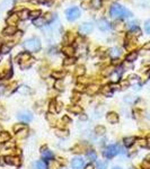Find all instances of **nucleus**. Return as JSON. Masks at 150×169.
<instances>
[{
	"label": "nucleus",
	"instance_id": "1",
	"mask_svg": "<svg viewBox=\"0 0 150 169\" xmlns=\"http://www.w3.org/2000/svg\"><path fill=\"white\" fill-rule=\"evenodd\" d=\"M110 14H111V16L113 18H123V17H131L132 16V14L126 8L122 7L119 4L112 5Z\"/></svg>",
	"mask_w": 150,
	"mask_h": 169
},
{
	"label": "nucleus",
	"instance_id": "2",
	"mask_svg": "<svg viewBox=\"0 0 150 169\" xmlns=\"http://www.w3.org/2000/svg\"><path fill=\"white\" fill-rule=\"evenodd\" d=\"M24 48L28 52H37L41 50V41L37 37H31L24 42Z\"/></svg>",
	"mask_w": 150,
	"mask_h": 169
},
{
	"label": "nucleus",
	"instance_id": "3",
	"mask_svg": "<svg viewBox=\"0 0 150 169\" xmlns=\"http://www.w3.org/2000/svg\"><path fill=\"white\" fill-rule=\"evenodd\" d=\"M120 151H122V149L120 148L119 145L112 144V145H108L107 148L105 149L104 152H103V155H104V157H106V158L111 159V158H113V157H115Z\"/></svg>",
	"mask_w": 150,
	"mask_h": 169
},
{
	"label": "nucleus",
	"instance_id": "4",
	"mask_svg": "<svg viewBox=\"0 0 150 169\" xmlns=\"http://www.w3.org/2000/svg\"><path fill=\"white\" fill-rule=\"evenodd\" d=\"M66 17L69 21H75L80 17V9L78 7H71L66 10Z\"/></svg>",
	"mask_w": 150,
	"mask_h": 169
},
{
	"label": "nucleus",
	"instance_id": "5",
	"mask_svg": "<svg viewBox=\"0 0 150 169\" xmlns=\"http://www.w3.org/2000/svg\"><path fill=\"white\" fill-rule=\"evenodd\" d=\"M93 28H94L93 23H84L79 26V33L81 35H87L93 31Z\"/></svg>",
	"mask_w": 150,
	"mask_h": 169
},
{
	"label": "nucleus",
	"instance_id": "6",
	"mask_svg": "<svg viewBox=\"0 0 150 169\" xmlns=\"http://www.w3.org/2000/svg\"><path fill=\"white\" fill-rule=\"evenodd\" d=\"M5 163L10 166H19L21 165V159L16 157V156H6L4 157Z\"/></svg>",
	"mask_w": 150,
	"mask_h": 169
},
{
	"label": "nucleus",
	"instance_id": "7",
	"mask_svg": "<svg viewBox=\"0 0 150 169\" xmlns=\"http://www.w3.org/2000/svg\"><path fill=\"white\" fill-rule=\"evenodd\" d=\"M71 167L73 169H84L85 167V160L80 157H76L71 161Z\"/></svg>",
	"mask_w": 150,
	"mask_h": 169
},
{
	"label": "nucleus",
	"instance_id": "8",
	"mask_svg": "<svg viewBox=\"0 0 150 169\" xmlns=\"http://www.w3.org/2000/svg\"><path fill=\"white\" fill-rule=\"evenodd\" d=\"M17 33V27L16 26H7V27H5L1 32V34L2 36H13Z\"/></svg>",
	"mask_w": 150,
	"mask_h": 169
},
{
	"label": "nucleus",
	"instance_id": "9",
	"mask_svg": "<svg viewBox=\"0 0 150 169\" xmlns=\"http://www.w3.org/2000/svg\"><path fill=\"white\" fill-rule=\"evenodd\" d=\"M97 26L98 28L103 32H107L108 29H111V24H110V21H106V19H99L97 23Z\"/></svg>",
	"mask_w": 150,
	"mask_h": 169
},
{
	"label": "nucleus",
	"instance_id": "10",
	"mask_svg": "<svg viewBox=\"0 0 150 169\" xmlns=\"http://www.w3.org/2000/svg\"><path fill=\"white\" fill-rule=\"evenodd\" d=\"M18 120H21V122H31L32 118H33V115H32L31 112H21L18 114Z\"/></svg>",
	"mask_w": 150,
	"mask_h": 169
},
{
	"label": "nucleus",
	"instance_id": "11",
	"mask_svg": "<svg viewBox=\"0 0 150 169\" xmlns=\"http://www.w3.org/2000/svg\"><path fill=\"white\" fill-rule=\"evenodd\" d=\"M18 21H19V17H18L17 14H11L10 16H8L7 18V24L8 26H16L18 23Z\"/></svg>",
	"mask_w": 150,
	"mask_h": 169
},
{
	"label": "nucleus",
	"instance_id": "12",
	"mask_svg": "<svg viewBox=\"0 0 150 169\" xmlns=\"http://www.w3.org/2000/svg\"><path fill=\"white\" fill-rule=\"evenodd\" d=\"M32 58H31V54L28 53V52H23V53H21V54L18 55V62L21 63V64H23V63L27 62V61H29Z\"/></svg>",
	"mask_w": 150,
	"mask_h": 169
},
{
	"label": "nucleus",
	"instance_id": "13",
	"mask_svg": "<svg viewBox=\"0 0 150 169\" xmlns=\"http://www.w3.org/2000/svg\"><path fill=\"white\" fill-rule=\"evenodd\" d=\"M62 52L63 54L67 55V58H69V56H73L75 55V48L73 46H71V45H66V46H63L62 48Z\"/></svg>",
	"mask_w": 150,
	"mask_h": 169
},
{
	"label": "nucleus",
	"instance_id": "14",
	"mask_svg": "<svg viewBox=\"0 0 150 169\" xmlns=\"http://www.w3.org/2000/svg\"><path fill=\"white\" fill-rule=\"evenodd\" d=\"M106 120L107 122H110L111 124H114V123H117L119 122V115L114 113V112H111V113H108L106 115Z\"/></svg>",
	"mask_w": 150,
	"mask_h": 169
},
{
	"label": "nucleus",
	"instance_id": "15",
	"mask_svg": "<svg viewBox=\"0 0 150 169\" xmlns=\"http://www.w3.org/2000/svg\"><path fill=\"white\" fill-rule=\"evenodd\" d=\"M87 94L89 95V96H93V95H95L96 93H98V90H99V87H98V85H89V86L87 87Z\"/></svg>",
	"mask_w": 150,
	"mask_h": 169
},
{
	"label": "nucleus",
	"instance_id": "16",
	"mask_svg": "<svg viewBox=\"0 0 150 169\" xmlns=\"http://www.w3.org/2000/svg\"><path fill=\"white\" fill-rule=\"evenodd\" d=\"M42 158L44 160H52L53 159V153L50 151L49 149L43 148L42 149Z\"/></svg>",
	"mask_w": 150,
	"mask_h": 169
},
{
	"label": "nucleus",
	"instance_id": "17",
	"mask_svg": "<svg viewBox=\"0 0 150 169\" xmlns=\"http://www.w3.org/2000/svg\"><path fill=\"white\" fill-rule=\"evenodd\" d=\"M108 54H110V56H112L113 59H116V58H119L120 55H121V50H120L119 48H110Z\"/></svg>",
	"mask_w": 150,
	"mask_h": 169
},
{
	"label": "nucleus",
	"instance_id": "18",
	"mask_svg": "<svg viewBox=\"0 0 150 169\" xmlns=\"http://www.w3.org/2000/svg\"><path fill=\"white\" fill-rule=\"evenodd\" d=\"M33 24H34L35 26H37V27H42V26L48 24V21H45L44 17H39L36 18V19H33Z\"/></svg>",
	"mask_w": 150,
	"mask_h": 169
},
{
	"label": "nucleus",
	"instance_id": "19",
	"mask_svg": "<svg viewBox=\"0 0 150 169\" xmlns=\"http://www.w3.org/2000/svg\"><path fill=\"white\" fill-rule=\"evenodd\" d=\"M64 76H66V71H63V70H56L52 72V77L56 80L62 79Z\"/></svg>",
	"mask_w": 150,
	"mask_h": 169
},
{
	"label": "nucleus",
	"instance_id": "20",
	"mask_svg": "<svg viewBox=\"0 0 150 169\" xmlns=\"http://www.w3.org/2000/svg\"><path fill=\"white\" fill-rule=\"evenodd\" d=\"M86 156H87V158L89 159V161H91V162H94L97 160V153H96L94 150H88Z\"/></svg>",
	"mask_w": 150,
	"mask_h": 169
},
{
	"label": "nucleus",
	"instance_id": "21",
	"mask_svg": "<svg viewBox=\"0 0 150 169\" xmlns=\"http://www.w3.org/2000/svg\"><path fill=\"white\" fill-rule=\"evenodd\" d=\"M10 140V134L6 131L0 132V143L1 142H8Z\"/></svg>",
	"mask_w": 150,
	"mask_h": 169
},
{
	"label": "nucleus",
	"instance_id": "22",
	"mask_svg": "<svg viewBox=\"0 0 150 169\" xmlns=\"http://www.w3.org/2000/svg\"><path fill=\"white\" fill-rule=\"evenodd\" d=\"M112 87L110 86V85H106V86H104V87H102L101 88V93L103 94V95H105V96H111L112 95Z\"/></svg>",
	"mask_w": 150,
	"mask_h": 169
},
{
	"label": "nucleus",
	"instance_id": "23",
	"mask_svg": "<svg viewBox=\"0 0 150 169\" xmlns=\"http://www.w3.org/2000/svg\"><path fill=\"white\" fill-rule=\"evenodd\" d=\"M123 142H124V145L129 148V147H131V145L134 144V142H136V138H134V136H129V138L124 139Z\"/></svg>",
	"mask_w": 150,
	"mask_h": 169
},
{
	"label": "nucleus",
	"instance_id": "24",
	"mask_svg": "<svg viewBox=\"0 0 150 169\" xmlns=\"http://www.w3.org/2000/svg\"><path fill=\"white\" fill-rule=\"evenodd\" d=\"M69 109V112H71L72 114H80L81 113V110H83V108H81L80 106H78V105H73V106H71V107H69L68 108Z\"/></svg>",
	"mask_w": 150,
	"mask_h": 169
},
{
	"label": "nucleus",
	"instance_id": "25",
	"mask_svg": "<svg viewBox=\"0 0 150 169\" xmlns=\"http://www.w3.org/2000/svg\"><path fill=\"white\" fill-rule=\"evenodd\" d=\"M137 58H138V52L133 51V52H131V53H129V54L126 55L125 60H126V61H129V62H133V61H134Z\"/></svg>",
	"mask_w": 150,
	"mask_h": 169
},
{
	"label": "nucleus",
	"instance_id": "26",
	"mask_svg": "<svg viewBox=\"0 0 150 169\" xmlns=\"http://www.w3.org/2000/svg\"><path fill=\"white\" fill-rule=\"evenodd\" d=\"M17 15L18 17H19V19H26L27 17H29V11L27 9H23V10L18 11Z\"/></svg>",
	"mask_w": 150,
	"mask_h": 169
},
{
	"label": "nucleus",
	"instance_id": "27",
	"mask_svg": "<svg viewBox=\"0 0 150 169\" xmlns=\"http://www.w3.org/2000/svg\"><path fill=\"white\" fill-rule=\"evenodd\" d=\"M76 76H78L79 78L80 77H83L85 75V72H86V69H85V67L84 66H78L77 68H76Z\"/></svg>",
	"mask_w": 150,
	"mask_h": 169
},
{
	"label": "nucleus",
	"instance_id": "28",
	"mask_svg": "<svg viewBox=\"0 0 150 169\" xmlns=\"http://www.w3.org/2000/svg\"><path fill=\"white\" fill-rule=\"evenodd\" d=\"M41 15H42V11L40 10V9H36V10L29 11V17H32L33 19H36V18L41 17Z\"/></svg>",
	"mask_w": 150,
	"mask_h": 169
},
{
	"label": "nucleus",
	"instance_id": "29",
	"mask_svg": "<svg viewBox=\"0 0 150 169\" xmlns=\"http://www.w3.org/2000/svg\"><path fill=\"white\" fill-rule=\"evenodd\" d=\"M56 134L60 138H67L69 135V131L68 130H56Z\"/></svg>",
	"mask_w": 150,
	"mask_h": 169
},
{
	"label": "nucleus",
	"instance_id": "30",
	"mask_svg": "<svg viewBox=\"0 0 150 169\" xmlns=\"http://www.w3.org/2000/svg\"><path fill=\"white\" fill-rule=\"evenodd\" d=\"M75 63H76V58H73V56L66 58L64 61H63V64H64V66H71V64H75Z\"/></svg>",
	"mask_w": 150,
	"mask_h": 169
},
{
	"label": "nucleus",
	"instance_id": "31",
	"mask_svg": "<svg viewBox=\"0 0 150 169\" xmlns=\"http://www.w3.org/2000/svg\"><path fill=\"white\" fill-rule=\"evenodd\" d=\"M102 0H91L90 1V6L94 9H99V8L102 7Z\"/></svg>",
	"mask_w": 150,
	"mask_h": 169
},
{
	"label": "nucleus",
	"instance_id": "32",
	"mask_svg": "<svg viewBox=\"0 0 150 169\" xmlns=\"http://www.w3.org/2000/svg\"><path fill=\"white\" fill-rule=\"evenodd\" d=\"M95 133L98 135H104L105 133H106V130H105L104 126L98 125V126H96V129H95Z\"/></svg>",
	"mask_w": 150,
	"mask_h": 169
},
{
	"label": "nucleus",
	"instance_id": "33",
	"mask_svg": "<svg viewBox=\"0 0 150 169\" xmlns=\"http://www.w3.org/2000/svg\"><path fill=\"white\" fill-rule=\"evenodd\" d=\"M13 43H14V42H9V44L2 45V46H1V52H2V53H8V52L10 51L11 46H13Z\"/></svg>",
	"mask_w": 150,
	"mask_h": 169
},
{
	"label": "nucleus",
	"instance_id": "34",
	"mask_svg": "<svg viewBox=\"0 0 150 169\" xmlns=\"http://www.w3.org/2000/svg\"><path fill=\"white\" fill-rule=\"evenodd\" d=\"M75 40V36H73V33H70V32H68V33H66V35H64V41L67 42V43H71V42Z\"/></svg>",
	"mask_w": 150,
	"mask_h": 169
},
{
	"label": "nucleus",
	"instance_id": "35",
	"mask_svg": "<svg viewBox=\"0 0 150 169\" xmlns=\"http://www.w3.org/2000/svg\"><path fill=\"white\" fill-rule=\"evenodd\" d=\"M35 168L36 169H46V163L43 160H39L35 162Z\"/></svg>",
	"mask_w": 150,
	"mask_h": 169
},
{
	"label": "nucleus",
	"instance_id": "36",
	"mask_svg": "<svg viewBox=\"0 0 150 169\" xmlns=\"http://www.w3.org/2000/svg\"><path fill=\"white\" fill-rule=\"evenodd\" d=\"M16 135H17L18 139H24L27 136V129H24V130H21V131L17 132L16 133Z\"/></svg>",
	"mask_w": 150,
	"mask_h": 169
},
{
	"label": "nucleus",
	"instance_id": "37",
	"mask_svg": "<svg viewBox=\"0 0 150 169\" xmlns=\"http://www.w3.org/2000/svg\"><path fill=\"white\" fill-rule=\"evenodd\" d=\"M46 118H48V121H49L52 125H54L56 123V117L54 115L51 114V113H49V114L46 115Z\"/></svg>",
	"mask_w": 150,
	"mask_h": 169
},
{
	"label": "nucleus",
	"instance_id": "38",
	"mask_svg": "<svg viewBox=\"0 0 150 169\" xmlns=\"http://www.w3.org/2000/svg\"><path fill=\"white\" fill-rule=\"evenodd\" d=\"M54 88L58 90H63V83L61 80H56V83H54Z\"/></svg>",
	"mask_w": 150,
	"mask_h": 169
},
{
	"label": "nucleus",
	"instance_id": "39",
	"mask_svg": "<svg viewBox=\"0 0 150 169\" xmlns=\"http://www.w3.org/2000/svg\"><path fill=\"white\" fill-rule=\"evenodd\" d=\"M85 90H86V88H85L84 83H78L77 86H76V91H77V93H83Z\"/></svg>",
	"mask_w": 150,
	"mask_h": 169
},
{
	"label": "nucleus",
	"instance_id": "40",
	"mask_svg": "<svg viewBox=\"0 0 150 169\" xmlns=\"http://www.w3.org/2000/svg\"><path fill=\"white\" fill-rule=\"evenodd\" d=\"M24 129H25V125L24 124H16L14 126V131L17 133V132L21 131V130H24Z\"/></svg>",
	"mask_w": 150,
	"mask_h": 169
},
{
	"label": "nucleus",
	"instance_id": "41",
	"mask_svg": "<svg viewBox=\"0 0 150 169\" xmlns=\"http://www.w3.org/2000/svg\"><path fill=\"white\" fill-rule=\"evenodd\" d=\"M33 61H34V60L31 59L29 61H27V62H25V63H23V64H21V69H26V68H29V67L32 66V63H33Z\"/></svg>",
	"mask_w": 150,
	"mask_h": 169
},
{
	"label": "nucleus",
	"instance_id": "42",
	"mask_svg": "<svg viewBox=\"0 0 150 169\" xmlns=\"http://www.w3.org/2000/svg\"><path fill=\"white\" fill-rule=\"evenodd\" d=\"M138 145L141 147V148L147 147V140H144V139H139V140H138Z\"/></svg>",
	"mask_w": 150,
	"mask_h": 169
},
{
	"label": "nucleus",
	"instance_id": "43",
	"mask_svg": "<svg viewBox=\"0 0 150 169\" xmlns=\"http://www.w3.org/2000/svg\"><path fill=\"white\" fill-rule=\"evenodd\" d=\"M96 169H106V163L103 161H98L96 165Z\"/></svg>",
	"mask_w": 150,
	"mask_h": 169
},
{
	"label": "nucleus",
	"instance_id": "44",
	"mask_svg": "<svg viewBox=\"0 0 150 169\" xmlns=\"http://www.w3.org/2000/svg\"><path fill=\"white\" fill-rule=\"evenodd\" d=\"M103 76H110V75H112L113 73V70L111 69V68H106V69H104V71H103Z\"/></svg>",
	"mask_w": 150,
	"mask_h": 169
},
{
	"label": "nucleus",
	"instance_id": "45",
	"mask_svg": "<svg viewBox=\"0 0 150 169\" xmlns=\"http://www.w3.org/2000/svg\"><path fill=\"white\" fill-rule=\"evenodd\" d=\"M144 31H146L148 34H150V19L144 23Z\"/></svg>",
	"mask_w": 150,
	"mask_h": 169
},
{
	"label": "nucleus",
	"instance_id": "46",
	"mask_svg": "<svg viewBox=\"0 0 150 169\" xmlns=\"http://www.w3.org/2000/svg\"><path fill=\"white\" fill-rule=\"evenodd\" d=\"M19 93H23V94H26V93H29V89H28V87H25V86H21L19 89H18Z\"/></svg>",
	"mask_w": 150,
	"mask_h": 169
},
{
	"label": "nucleus",
	"instance_id": "47",
	"mask_svg": "<svg viewBox=\"0 0 150 169\" xmlns=\"http://www.w3.org/2000/svg\"><path fill=\"white\" fill-rule=\"evenodd\" d=\"M61 109H62V103H59V102L56 103V112L59 113V112H61Z\"/></svg>",
	"mask_w": 150,
	"mask_h": 169
},
{
	"label": "nucleus",
	"instance_id": "48",
	"mask_svg": "<svg viewBox=\"0 0 150 169\" xmlns=\"http://www.w3.org/2000/svg\"><path fill=\"white\" fill-rule=\"evenodd\" d=\"M83 150H84V148L80 147V144L76 145V147L73 148V152H83Z\"/></svg>",
	"mask_w": 150,
	"mask_h": 169
},
{
	"label": "nucleus",
	"instance_id": "49",
	"mask_svg": "<svg viewBox=\"0 0 150 169\" xmlns=\"http://www.w3.org/2000/svg\"><path fill=\"white\" fill-rule=\"evenodd\" d=\"M138 79H139V77L136 76V75H131V76H129V78H128V80H129V81H132V80L137 81Z\"/></svg>",
	"mask_w": 150,
	"mask_h": 169
},
{
	"label": "nucleus",
	"instance_id": "50",
	"mask_svg": "<svg viewBox=\"0 0 150 169\" xmlns=\"http://www.w3.org/2000/svg\"><path fill=\"white\" fill-rule=\"evenodd\" d=\"M71 122V120H70L68 116H63L62 118V124H67V123H70Z\"/></svg>",
	"mask_w": 150,
	"mask_h": 169
},
{
	"label": "nucleus",
	"instance_id": "51",
	"mask_svg": "<svg viewBox=\"0 0 150 169\" xmlns=\"http://www.w3.org/2000/svg\"><path fill=\"white\" fill-rule=\"evenodd\" d=\"M54 108H56V102H51L50 103V112H52Z\"/></svg>",
	"mask_w": 150,
	"mask_h": 169
},
{
	"label": "nucleus",
	"instance_id": "52",
	"mask_svg": "<svg viewBox=\"0 0 150 169\" xmlns=\"http://www.w3.org/2000/svg\"><path fill=\"white\" fill-rule=\"evenodd\" d=\"M143 48L144 50H150V42H148V43H146V44L143 45Z\"/></svg>",
	"mask_w": 150,
	"mask_h": 169
},
{
	"label": "nucleus",
	"instance_id": "53",
	"mask_svg": "<svg viewBox=\"0 0 150 169\" xmlns=\"http://www.w3.org/2000/svg\"><path fill=\"white\" fill-rule=\"evenodd\" d=\"M80 120H81V121H86V120H87V116H86L85 114H81Z\"/></svg>",
	"mask_w": 150,
	"mask_h": 169
},
{
	"label": "nucleus",
	"instance_id": "54",
	"mask_svg": "<svg viewBox=\"0 0 150 169\" xmlns=\"http://www.w3.org/2000/svg\"><path fill=\"white\" fill-rule=\"evenodd\" d=\"M86 169H94V167H93V165H88L87 167H86Z\"/></svg>",
	"mask_w": 150,
	"mask_h": 169
},
{
	"label": "nucleus",
	"instance_id": "55",
	"mask_svg": "<svg viewBox=\"0 0 150 169\" xmlns=\"http://www.w3.org/2000/svg\"><path fill=\"white\" fill-rule=\"evenodd\" d=\"M42 2H48V1H50V0H41Z\"/></svg>",
	"mask_w": 150,
	"mask_h": 169
},
{
	"label": "nucleus",
	"instance_id": "56",
	"mask_svg": "<svg viewBox=\"0 0 150 169\" xmlns=\"http://www.w3.org/2000/svg\"><path fill=\"white\" fill-rule=\"evenodd\" d=\"M147 117H148V120H149V121H150V113H149V114H148V115H147Z\"/></svg>",
	"mask_w": 150,
	"mask_h": 169
},
{
	"label": "nucleus",
	"instance_id": "57",
	"mask_svg": "<svg viewBox=\"0 0 150 169\" xmlns=\"http://www.w3.org/2000/svg\"><path fill=\"white\" fill-rule=\"evenodd\" d=\"M113 169H121V168H119V167H114Z\"/></svg>",
	"mask_w": 150,
	"mask_h": 169
},
{
	"label": "nucleus",
	"instance_id": "58",
	"mask_svg": "<svg viewBox=\"0 0 150 169\" xmlns=\"http://www.w3.org/2000/svg\"><path fill=\"white\" fill-rule=\"evenodd\" d=\"M1 59H2V56H1V55H0V61H1Z\"/></svg>",
	"mask_w": 150,
	"mask_h": 169
},
{
	"label": "nucleus",
	"instance_id": "59",
	"mask_svg": "<svg viewBox=\"0 0 150 169\" xmlns=\"http://www.w3.org/2000/svg\"><path fill=\"white\" fill-rule=\"evenodd\" d=\"M0 150H1V144H0Z\"/></svg>",
	"mask_w": 150,
	"mask_h": 169
},
{
	"label": "nucleus",
	"instance_id": "60",
	"mask_svg": "<svg viewBox=\"0 0 150 169\" xmlns=\"http://www.w3.org/2000/svg\"><path fill=\"white\" fill-rule=\"evenodd\" d=\"M0 51H1V46H0Z\"/></svg>",
	"mask_w": 150,
	"mask_h": 169
},
{
	"label": "nucleus",
	"instance_id": "61",
	"mask_svg": "<svg viewBox=\"0 0 150 169\" xmlns=\"http://www.w3.org/2000/svg\"><path fill=\"white\" fill-rule=\"evenodd\" d=\"M0 130H1V128H0Z\"/></svg>",
	"mask_w": 150,
	"mask_h": 169
},
{
	"label": "nucleus",
	"instance_id": "62",
	"mask_svg": "<svg viewBox=\"0 0 150 169\" xmlns=\"http://www.w3.org/2000/svg\"><path fill=\"white\" fill-rule=\"evenodd\" d=\"M62 169H64V168H62Z\"/></svg>",
	"mask_w": 150,
	"mask_h": 169
}]
</instances>
